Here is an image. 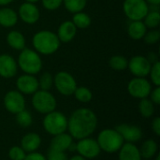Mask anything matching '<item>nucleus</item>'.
<instances>
[{"label": "nucleus", "instance_id": "obj_17", "mask_svg": "<svg viewBox=\"0 0 160 160\" xmlns=\"http://www.w3.org/2000/svg\"><path fill=\"white\" fill-rule=\"evenodd\" d=\"M76 34H77V27L74 25V23L71 21H65L59 25L56 35L60 42L68 43L73 40Z\"/></svg>", "mask_w": 160, "mask_h": 160}, {"label": "nucleus", "instance_id": "obj_37", "mask_svg": "<svg viewBox=\"0 0 160 160\" xmlns=\"http://www.w3.org/2000/svg\"><path fill=\"white\" fill-rule=\"evenodd\" d=\"M41 3L44 8L52 11L62 6L63 0H41Z\"/></svg>", "mask_w": 160, "mask_h": 160}, {"label": "nucleus", "instance_id": "obj_2", "mask_svg": "<svg viewBox=\"0 0 160 160\" xmlns=\"http://www.w3.org/2000/svg\"><path fill=\"white\" fill-rule=\"evenodd\" d=\"M32 43L38 53L51 55L57 52L61 42L55 33L49 30H41L34 35Z\"/></svg>", "mask_w": 160, "mask_h": 160}, {"label": "nucleus", "instance_id": "obj_32", "mask_svg": "<svg viewBox=\"0 0 160 160\" xmlns=\"http://www.w3.org/2000/svg\"><path fill=\"white\" fill-rule=\"evenodd\" d=\"M38 88L44 91H49L53 84V77L50 72L42 73L40 77L38 79Z\"/></svg>", "mask_w": 160, "mask_h": 160}, {"label": "nucleus", "instance_id": "obj_46", "mask_svg": "<svg viewBox=\"0 0 160 160\" xmlns=\"http://www.w3.org/2000/svg\"><path fill=\"white\" fill-rule=\"evenodd\" d=\"M156 156H157V157H156V160H160V156H159V155H158V154H157Z\"/></svg>", "mask_w": 160, "mask_h": 160}, {"label": "nucleus", "instance_id": "obj_4", "mask_svg": "<svg viewBox=\"0 0 160 160\" xmlns=\"http://www.w3.org/2000/svg\"><path fill=\"white\" fill-rule=\"evenodd\" d=\"M18 67L24 72V74L36 75L40 72L42 68V60L40 54L36 51L24 48L21 51L18 56Z\"/></svg>", "mask_w": 160, "mask_h": 160}, {"label": "nucleus", "instance_id": "obj_12", "mask_svg": "<svg viewBox=\"0 0 160 160\" xmlns=\"http://www.w3.org/2000/svg\"><path fill=\"white\" fill-rule=\"evenodd\" d=\"M152 64L148 61L145 56L135 55L128 60V68L135 76L140 78H145L149 75Z\"/></svg>", "mask_w": 160, "mask_h": 160}, {"label": "nucleus", "instance_id": "obj_22", "mask_svg": "<svg viewBox=\"0 0 160 160\" xmlns=\"http://www.w3.org/2000/svg\"><path fill=\"white\" fill-rule=\"evenodd\" d=\"M6 39L8 45L16 51H22L25 48V38L19 31L12 30L8 32Z\"/></svg>", "mask_w": 160, "mask_h": 160}, {"label": "nucleus", "instance_id": "obj_36", "mask_svg": "<svg viewBox=\"0 0 160 160\" xmlns=\"http://www.w3.org/2000/svg\"><path fill=\"white\" fill-rule=\"evenodd\" d=\"M47 160H68V156L65 152H61V151H56L53 149H49L47 152Z\"/></svg>", "mask_w": 160, "mask_h": 160}, {"label": "nucleus", "instance_id": "obj_3", "mask_svg": "<svg viewBox=\"0 0 160 160\" xmlns=\"http://www.w3.org/2000/svg\"><path fill=\"white\" fill-rule=\"evenodd\" d=\"M97 142L100 150L108 154L118 152L125 143L124 139L115 128H105L101 130L98 135Z\"/></svg>", "mask_w": 160, "mask_h": 160}, {"label": "nucleus", "instance_id": "obj_18", "mask_svg": "<svg viewBox=\"0 0 160 160\" xmlns=\"http://www.w3.org/2000/svg\"><path fill=\"white\" fill-rule=\"evenodd\" d=\"M72 143L73 138L68 133L64 132L53 136V138L51 141L50 148L56 151L66 152L67 150H69Z\"/></svg>", "mask_w": 160, "mask_h": 160}, {"label": "nucleus", "instance_id": "obj_9", "mask_svg": "<svg viewBox=\"0 0 160 160\" xmlns=\"http://www.w3.org/2000/svg\"><path fill=\"white\" fill-rule=\"evenodd\" d=\"M152 91V84L146 78L135 77L128 84V94L139 99L146 98L149 97Z\"/></svg>", "mask_w": 160, "mask_h": 160}, {"label": "nucleus", "instance_id": "obj_40", "mask_svg": "<svg viewBox=\"0 0 160 160\" xmlns=\"http://www.w3.org/2000/svg\"><path fill=\"white\" fill-rule=\"evenodd\" d=\"M152 129L157 136H160V117H156L152 122Z\"/></svg>", "mask_w": 160, "mask_h": 160}, {"label": "nucleus", "instance_id": "obj_20", "mask_svg": "<svg viewBox=\"0 0 160 160\" xmlns=\"http://www.w3.org/2000/svg\"><path fill=\"white\" fill-rule=\"evenodd\" d=\"M118 160H142L139 148L130 142H126L118 151Z\"/></svg>", "mask_w": 160, "mask_h": 160}, {"label": "nucleus", "instance_id": "obj_25", "mask_svg": "<svg viewBox=\"0 0 160 160\" xmlns=\"http://www.w3.org/2000/svg\"><path fill=\"white\" fill-rule=\"evenodd\" d=\"M71 22L74 23V25L77 27V29L78 28L79 29H85V28L90 26L92 20H91V17L87 13L80 11V12L73 14Z\"/></svg>", "mask_w": 160, "mask_h": 160}, {"label": "nucleus", "instance_id": "obj_35", "mask_svg": "<svg viewBox=\"0 0 160 160\" xmlns=\"http://www.w3.org/2000/svg\"><path fill=\"white\" fill-rule=\"evenodd\" d=\"M144 42L148 45H153L158 42L160 39V32L157 29H152L145 33L143 38Z\"/></svg>", "mask_w": 160, "mask_h": 160}, {"label": "nucleus", "instance_id": "obj_14", "mask_svg": "<svg viewBox=\"0 0 160 160\" xmlns=\"http://www.w3.org/2000/svg\"><path fill=\"white\" fill-rule=\"evenodd\" d=\"M17 90L22 95H33L38 88V81L34 75L23 74L18 77L16 81Z\"/></svg>", "mask_w": 160, "mask_h": 160}, {"label": "nucleus", "instance_id": "obj_26", "mask_svg": "<svg viewBox=\"0 0 160 160\" xmlns=\"http://www.w3.org/2000/svg\"><path fill=\"white\" fill-rule=\"evenodd\" d=\"M139 112L142 117L150 118L155 112V104L147 98H142L139 103Z\"/></svg>", "mask_w": 160, "mask_h": 160}, {"label": "nucleus", "instance_id": "obj_23", "mask_svg": "<svg viewBox=\"0 0 160 160\" xmlns=\"http://www.w3.org/2000/svg\"><path fill=\"white\" fill-rule=\"evenodd\" d=\"M146 32L147 27L142 21H131L128 27V34L129 38L134 40L142 39Z\"/></svg>", "mask_w": 160, "mask_h": 160}, {"label": "nucleus", "instance_id": "obj_6", "mask_svg": "<svg viewBox=\"0 0 160 160\" xmlns=\"http://www.w3.org/2000/svg\"><path fill=\"white\" fill-rule=\"evenodd\" d=\"M32 105L38 112L47 114L55 110L57 103L54 96L52 93L49 91L38 90L33 94Z\"/></svg>", "mask_w": 160, "mask_h": 160}, {"label": "nucleus", "instance_id": "obj_11", "mask_svg": "<svg viewBox=\"0 0 160 160\" xmlns=\"http://www.w3.org/2000/svg\"><path fill=\"white\" fill-rule=\"evenodd\" d=\"M4 106L6 110L13 114H17L25 109V99L18 90H10L4 97Z\"/></svg>", "mask_w": 160, "mask_h": 160}, {"label": "nucleus", "instance_id": "obj_21", "mask_svg": "<svg viewBox=\"0 0 160 160\" xmlns=\"http://www.w3.org/2000/svg\"><path fill=\"white\" fill-rule=\"evenodd\" d=\"M18 22V13L10 8H0V25L6 28L14 26Z\"/></svg>", "mask_w": 160, "mask_h": 160}, {"label": "nucleus", "instance_id": "obj_15", "mask_svg": "<svg viewBox=\"0 0 160 160\" xmlns=\"http://www.w3.org/2000/svg\"><path fill=\"white\" fill-rule=\"evenodd\" d=\"M115 129L120 133L124 142L135 143L142 138V130L141 128L133 125L121 124L115 128Z\"/></svg>", "mask_w": 160, "mask_h": 160}, {"label": "nucleus", "instance_id": "obj_28", "mask_svg": "<svg viewBox=\"0 0 160 160\" xmlns=\"http://www.w3.org/2000/svg\"><path fill=\"white\" fill-rule=\"evenodd\" d=\"M109 65L113 70L122 71L128 68V60L123 55H113L110 58Z\"/></svg>", "mask_w": 160, "mask_h": 160}, {"label": "nucleus", "instance_id": "obj_8", "mask_svg": "<svg viewBox=\"0 0 160 160\" xmlns=\"http://www.w3.org/2000/svg\"><path fill=\"white\" fill-rule=\"evenodd\" d=\"M53 84L56 90L63 96L68 97L73 95L77 88L75 78L68 71H59L53 77Z\"/></svg>", "mask_w": 160, "mask_h": 160}, {"label": "nucleus", "instance_id": "obj_5", "mask_svg": "<svg viewBox=\"0 0 160 160\" xmlns=\"http://www.w3.org/2000/svg\"><path fill=\"white\" fill-rule=\"evenodd\" d=\"M43 128L45 131L52 136L64 133L68 130V118L61 112L54 110L45 114Z\"/></svg>", "mask_w": 160, "mask_h": 160}, {"label": "nucleus", "instance_id": "obj_31", "mask_svg": "<svg viewBox=\"0 0 160 160\" xmlns=\"http://www.w3.org/2000/svg\"><path fill=\"white\" fill-rule=\"evenodd\" d=\"M16 122L22 128H29L33 123L32 114L24 109L16 114Z\"/></svg>", "mask_w": 160, "mask_h": 160}, {"label": "nucleus", "instance_id": "obj_10", "mask_svg": "<svg viewBox=\"0 0 160 160\" xmlns=\"http://www.w3.org/2000/svg\"><path fill=\"white\" fill-rule=\"evenodd\" d=\"M76 151L78 152L79 156L85 159L96 158L101 152L97 140H94L90 137L79 140L78 143L76 144Z\"/></svg>", "mask_w": 160, "mask_h": 160}, {"label": "nucleus", "instance_id": "obj_33", "mask_svg": "<svg viewBox=\"0 0 160 160\" xmlns=\"http://www.w3.org/2000/svg\"><path fill=\"white\" fill-rule=\"evenodd\" d=\"M150 79L154 85L160 86V63L159 61H157L156 63L152 64L151 69L149 72Z\"/></svg>", "mask_w": 160, "mask_h": 160}, {"label": "nucleus", "instance_id": "obj_38", "mask_svg": "<svg viewBox=\"0 0 160 160\" xmlns=\"http://www.w3.org/2000/svg\"><path fill=\"white\" fill-rule=\"evenodd\" d=\"M150 98H151V101L156 104V105H159L160 104V86H156L155 89H153L150 93Z\"/></svg>", "mask_w": 160, "mask_h": 160}, {"label": "nucleus", "instance_id": "obj_19", "mask_svg": "<svg viewBox=\"0 0 160 160\" xmlns=\"http://www.w3.org/2000/svg\"><path fill=\"white\" fill-rule=\"evenodd\" d=\"M41 144V138L38 133L30 132L25 134L21 140V147L26 153L36 152Z\"/></svg>", "mask_w": 160, "mask_h": 160}, {"label": "nucleus", "instance_id": "obj_24", "mask_svg": "<svg viewBox=\"0 0 160 160\" xmlns=\"http://www.w3.org/2000/svg\"><path fill=\"white\" fill-rule=\"evenodd\" d=\"M139 150H140L142 158L150 159L158 154V145L155 140L148 139L145 142H143V143L142 144V146Z\"/></svg>", "mask_w": 160, "mask_h": 160}, {"label": "nucleus", "instance_id": "obj_27", "mask_svg": "<svg viewBox=\"0 0 160 160\" xmlns=\"http://www.w3.org/2000/svg\"><path fill=\"white\" fill-rule=\"evenodd\" d=\"M63 4L68 11L74 14L84 9L87 0H63Z\"/></svg>", "mask_w": 160, "mask_h": 160}, {"label": "nucleus", "instance_id": "obj_43", "mask_svg": "<svg viewBox=\"0 0 160 160\" xmlns=\"http://www.w3.org/2000/svg\"><path fill=\"white\" fill-rule=\"evenodd\" d=\"M14 0H0V6L4 7V6H7L10 3H12Z\"/></svg>", "mask_w": 160, "mask_h": 160}, {"label": "nucleus", "instance_id": "obj_45", "mask_svg": "<svg viewBox=\"0 0 160 160\" xmlns=\"http://www.w3.org/2000/svg\"><path fill=\"white\" fill-rule=\"evenodd\" d=\"M25 1H26V2H30V3H34V4H35V3L38 2L39 0H25Z\"/></svg>", "mask_w": 160, "mask_h": 160}, {"label": "nucleus", "instance_id": "obj_13", "mask_svg": "<svg viewBox=\"0 0 160 160\" xmlns=\"http://www.w3.org/2000/svg\"><path fill=\"white\" fill-rule=\"evenodd\" d=\"M18 17H20V19L27 24H34L39 20L40 12L38 8L34 3L25 1L19 8Z\"/></svg>", "mask_w": 160, "mask_h": 160}, {"label": "nucleus", "instance_id": "obj_44", "mask_svg": "<svg viewBox=\"0 0 160 160\" xmlns=\"http://www.w3.org/2000/svg\"><path fill=\"white\" fill-rule=\"evenodd\" d=\"M68 160H86V159H85V158H83L82 157H81V156L77 155V156H73L71 158H69Z\"/></svg>", "mask_w": 160, "mask_h": 160}, {"label": "nucleus", "instance_id": "obj_39", "mask_svg": "<svg viewBox=\"0 0 160 160\" xmlns=\"http://www.w3.org/2000/svg\"><path fill=\"white\" fill-rule=\"evenodd\" d=\"M24 160H47L46 157L43 156L40 153L38 152H32V153H27L25 156Z\"/></svg>", "mask_w": 160, "mask_h": 160}, {"label": "nucleus", "instance_id": "obj_34", "mask_svg": "<svg viewBox=\"0 0 160 160\" xmlns=\"http://www.w3.org/2000/svg\"><path fill=\"white\" fill-rule=\"evenodd\" d=\"M26 152L21 146H12L8 151V158L11 160H24Z\"/></svg>", "mask_w": 160, "mask_h": 160}, {"label": "nucleus", "instance_id": "obj_41", "mask_svg": "<svg viewBox=\"0 0 160 160\" xmlns=\"http://www.w3.org/2000/svg\"><path fill=\"white\" fill-rule=\"evenodd\" d=\"M146 58L148 59V61H149L151 64H154V63H156L157 61H158V60L157 55H156L154 52H150V53H149V55H148V57H146Z\"/></svg>", "mask_w": 160, "mask_h": 160}, {"label": "nucleus", "instance_id": "obj_42", "mask_svg": "<svg viewBox=\"0 0 160 160\" xmlns=\"http://www.w3.org/2000/svg\"><path fill=\"white\" fill-rule=\"evenodd\" d=\"M148 5H159L160 0H145Z\"/></svg>", "mask_w": 160, "mask_h": 160}, {"label": "nucleus", "instance_id": "obj_30", "mask_svg": "<svg viewBox=\"0 0 160 160\" xmlns=\"http://www.w3.org/2000/svg\"><path fill=\"white\" fill-rule=\"evenodd\" d=\"M143 22L147 28L155 29L159 25L160 12L159 11H148L143 19Z\"/></svg>", "mask_w": 160, "mask_h": 160}, {"label": "nucleus", "instance_id": "obj_1", "mask_svg": "<svg viewBox=\"0 0 160 160\" xmlns=\"http://www.w3.org/2000/svg\"><path fill=\"white\" fill-rule=\"evenodd\" d=\"M98 127L96 113L88 108H80L72 112L68 119V134L76 140L90 137Z\"/></svg>", "mask_w": 160, "mask_h": 160}, {"label": "nucleus", "instance_id": "obj_29", "mask_svg": "<svg viewBox=\"0 0 160 160\" xmlns=\"http://www.w3.org/2000/svg\"><path fill=\"white\" fill-rule=\"evenodd\" d=\"M73 95H74L75 98L82 103H88L93 98V94H92L91 90L85 86H80V87L77 86Z\"/></svg>", "mask_w": 160, "mask_h": 160}, {"label": "nucleus", "instance_id": "obj_16", "mask_svg": "<svg viewBox=\"0 0 160 160\" xmlns=\"http://www.w3.org/2000/svg\"><path fill=\"white\" fill-rule=\"evenodd\" d=\"M18 71L17 61L9 54H0V76L5 79L13 78Z\"/></svg>", "mask_w": 160, "mask_h": 160}, {"label": "nucleus", "instance_id": "obj_7", "mask_svg": "<svg viewBox=\"0 0 160 160\" xmlns=\"http://www.w3.org/2000/svg\"><path fill=\"white\" fill-rule=\"evenodd\" d=\"M123 10L130 21H142L149 11L145 0H125Z\"/></svg>", "mask_w": 160, "mask_h": 160}]
</instances>
